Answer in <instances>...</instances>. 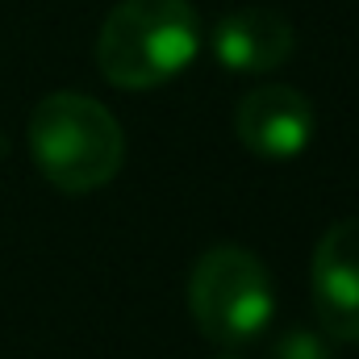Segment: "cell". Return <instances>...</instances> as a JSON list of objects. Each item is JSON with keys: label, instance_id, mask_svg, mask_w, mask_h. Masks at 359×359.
Returning a JSON list of instances; mask_svg holds the SVG:
<instances>
[{"label": "cell", "instance_id": "2", "mask_svg": "<svg viewBox=\"0 0 359 359\" xmlns=\"http://www.w3.org/2000/svg\"><path fill=\"white\" fill-rule=\"evenodd\" d=\"M29 159L50 188L88 196L126 163L121 121L88 92H50L29 113Z\"/></svg>", "mask_w": 359, "mask_h": 359}, {"label": "cell", "instance_id": "7", "mask_svg": "<svg viewBox=\"0 0 359 359\" xmlns=\"http://www.w3.org/2000/svg\"><path fill=\"white\" fill-rule=\"evenodd\" d=\"M271 359H334V347L326 343L322 330H309V326H292L276 347Z\"/></svg>", "mask_w": 359, "mask_h": 359}, {"label": "cell", "instance_id": "5", "mask_svg": "<svg viewBox=\"0 0 359 359\" xmlns=\"http://www.w3.org/2000/svg\"><path fill=\"white\" fill-rule=\"evenodd\" d=\"M318 130V113L309 96L288 84H259L251 88L238 109H234V134L238 142L268 163H288L297 159Z\"/></svg>", "mask_w": 359, "mask_h": 359}, {"label": "cell", "instance_id": "6", "mask_svg": "<svg viewBox=\"0 0 359 359\" xmlns=\"http://www.w3.org/2000/svg\"><path fill=\"white\" fill-rule=\"evenodd\" d=\"M213 55L234 76H268L292 59L297 34L276 8H230L213 25Z\"/></svg>", "mask_w": 359, "mask_h": 359}, {"label": "cell", "instance_id": "8", "mask_svg": "<svg viewBox=\"0 0 359 359\" xmlns=\"http://www.w3.org/2000/svg\"><path fill=\"white\" fill-rule=\"evenodd\" d=\"M222 359H238V355H222Z\"/></svg>", "mask_w": 359, "mask_h": 359}, {"label": "cell", "instance_id": "1", "mask_svg": "<svg viewBox=\"0 0 359 359\" xmlns=\"http://www.w3.org/2000/svg\"><path fill=\"white\" fill-rule=\"evenodd\" d=\"M201 55V17L188 0H121L96 34V67L121 92L163 88Z\"/></svg>", "mask_w": 359, "mask_h": 359}, {"label": "cell", "instance_id": "3", "mask_svg": "<svg viewBox=\"0 0 359 359\" xmlns=\"http://www.w3.org/2000/svg\"><path fill=\"white\" fill-rule=\"evenodd\" d=\"M188 309L196 330L217 347L259 339L276 318L268 264L247 247H209L188 271Z\"/></svg>", "mask_w": 359, "mask_h": 359}, {"label": "cell", "instance_id": "4", "mask_svg": "<svg viewBox=\"0 0 359 359\" xmlns=\"http://www.w3.org/2000/svg\"><path fill=\"white\" fill-rule=\"evenodd\" d=\"M309 292L318 330L326 339L359 347V217L334 222L318 238L309 264Z\"/></svg>", "mask_w": 359, "mask_h": 359}]
</instances>
